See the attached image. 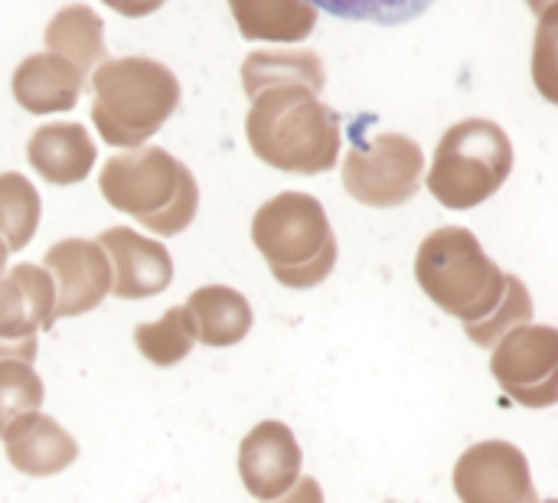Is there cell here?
I'll list each match as a JSON object with an SVG mask.
<instances>
[{"label": "cell", "mask_w": 558, "mask_h": 503, "mask_svg": "<svg viewBox=\"0 0 558 503\" xmlns=\"http://www.w3.org/2000/svg\"><path fill=\"white\" fill-rule=\"evenodd\" d=\"M301 445L284 422H258L239 445V478L258 503L281 501L301 481Z\"/></svg>", "instance_id": "11"}, {"label": "cell", "mask_w": 558, "mask_h": 503, "mask_svg": "<svg viewBox=\"0 0 558 503\" xmlns=\"http://www.w3.org/2000/svg\"><path fill=\"white\" fill-rule=\"evenodd\" d=\"M43 200L23 173H0V239L7 252H20L39 229Z\"/></svg>", "instance_id": "22"}, {"label": "cell", "mask_w": 558, "mask_h": 503, "mask_svg": "<svg viewBox=\"0 0 558 503\" xmlns=\"http://www.w3.org/2000/svg\"><path fill=\"white\" fill-rule=\"evenodd\" d=\"M46 49L49 56L65 59L72 69H78L82 75L92 65L108 62V49H105V26L101 16L85 7V3H72L62 7L49 26H46Z\"/></svg>", "instance_id": "19"}, {"label": "cell", "mask_w": 558, "mask_h": 503, "mask_svg": "<svg viewBox=\"0 0 558 503\" xmlns=\"http://www.w3.org/2000/svg\"><path fill=\"white\" fill-rule=\"evenodd\" d=\"M255 157L284 173H327L340 160V115L307 88H271L258 95L245 118Z\"/></svg>", "instance_id": "2"}, {"label": "cell", "mask_w": 558, "mask_h": 503, "mask_svg": "<svg viewBox=\"0 0 558 503\" xmlns=\"http://www.w3.org/2000/svg\"><path fill=\"white\" fill-rule=\"evenodd\" d=\"M98 187L108 206L134 216L157 236H180L199 209V187L190 167L154 144L111 157Z\"/></svg>", "instance_id": "3"}, {"label": "cell", "mask_w": 558, "mask_h": 503, "mask_svg": "<svg viewBox=\"0 0 558 503\" xmlns=\"http://www.w3.org/2000/svg\"><path fill=\"white\" fill-rule=\"evenodd\" d=\"M98 249L111 268V295L121 301L157 298L173 282V259L157 239L137 236L128 226H111L98 236Z\"/></svg>", "instance_id": "12"}, {"label": "cell", "mask_w": 558, "mask_h": 503, "mask_svg": "<svg viewBox=\"0 0 558 503\" xmlns=\"http://www.w3.org/2000/svg\"><path fill=\"white\" fill-rule=\"evenodd\" d=\"M490 370L504 393L526 409L558 403V331L526 324L510 331L490 357Z\"/></svg>", "instance_id": "8"}, {"label": "cell", "mask_w": 558, "mask_h": 503, "mask_svg": "<svg viewBox=\"0 0 558 503\" xmlns=\"http://www.w3.org/2000/svg\"><path fill=\"white\" fill-rule=\"evenodd\" d=\"M425 183V154L422 147L399 131H383L369 141H360L343 157V187L347 193L373 209H392L409 203Z\"/></svg>", "instance_id": "7"}, {"label": "cell", "mask_w": 558, "mask_h": 503, "mask_svg": "<svg viewBox=\"0 0 558 503\" xmlns=\"http://www.w3.org/2000/svg\"><path fill=\"white\" fill-rule=\"evenodd\" d=\"M451 481L461 503H539L526 455L500 439L471 445Z\"/></svg>", "instance_id": "9"}, {"label": "cell", "mask_w": 558, "mask_h": 503, "mask_svg": "<svg viewBox=\"0 0 558 503\" xmlns=\"http://www.w3.org/2000/svg\"><path fill=\"white\" fill-rule=\"evenodd\" d=\"M95 141L78 121H56L43 124L33 131L26 144V160L29 167L56 187H72L82 183L95 164Z\"/></svg>", "instance_id": "15"}, {"label": "cell", "mask_w": 558, "mask_h": 503, "mask_svg": "<svg viewBox=\"0 0 558 503\" xmlns=\"http://www.w3.org/2000/svg\"><path fill=\"white\" fill-rule=\"evenodd\" d=\"M43 272L52 278L56 321L95 311L111 295V268L98 242L62 239L43 255Z\"/></svg>", "instance_id": "10"}, {"label": "cell", "mask_w": 558, "mask_h": 503, "mask_svg": "<svg viewBox=\"0 0 558 503\" xmlns=\"http://www.w3.org/2000/svg\"><path fill=\"white\" fill-rule=\"evenodd\" d=\"M56 324L52 278L36 265H13L0 282V344L36 340Z\"/></svg>", "instance_id": "13"}, {"label": "cell", "mask_w": 558, "mask_h": 503, "mask_svg": "<svg viewBox=\"0 0 558 503\" xmlns=\"http://www.w3.org/2000/svg\"><path fill=\"white\" fill-rule=\"evenodd\" d=\"M10 88H13L16 105L29 115L69 111L78 105V95L85 88V75L59 56L36 52L16 65Z\"/></svg>", "instance_id": "16"}, {"label": "cell", "mask_w": 558, "mask_h": 503, "mask_svg": "<svg viewBox=\"0 0 558 503\" xmlns=\"http://www.w3.org/2000/svg\"><path fill=\"white\" fill-rule=\"evenodd\" d=\"M271 503H324V491H320V484L314 478H301L281 501Z\"/></svg>", "instance_id": "24"}, {"label": "cell", "mask_w": 558, "mask_h": 503, "mask_svg": "<svg viewBox=\"0 0 558 503\" xmlns=\"http://www.w3.org/2000/svg\"><path fill=\"white\" fill-rule=\"evenodd\" d=\"M134 344L154 367L167 370V367L183 363L196 344V327H193L190 311L183 304H177L160 321L134 327Z\"/></svg>", "instance_id": "23"}, {"label": "cell", "mask_w": 558, "mask_h": 503, "mask_svg": "<svg viewBox=\"0 0 558 503\" xmlns=\"http://www.w3.org/2000/svg\"><path fill=\"white\" fill-rule=\"evenodd\" d=\"M92 121L111 147H144L180 105L177 75L150 56L108 59L92 75Z\"/></svg>", "instance_id": "4"}, {"label": "cell", "mask_w": 558, "mask_h": 503, "mask_svg": "<svg viewBox=\"0 0 558 503\" xmlns=\"http://www.w3.org/2000/svg\"><path fill=\"white\" fill-rule=\"evenodd\" d=\"M513 170V144L497 121L468 118L445 131L428 170V193L445 209H474L490 200Z\"/></svg>", "instance_id": "6"}, {"label": "cell", "mask_w": 558, "mask_h": 503, "mask_svg": "<svg viewBox=\"0 0 558 503\" xmlns=\"http://www.w3.org/2000/svg\"><path fill=\"white\" fill-rule=\"evenodd\" d=\"M324 82L327 72L314 49H255L242 62V88L252 101L271 88H307L320 95Z\"/></svg>", "instance_id": "17"}, {"label": "cell", "mask_w": 558, "mask_h": 503, "mask_svg": "<svg viewBox=\"0 0 558 503\" xmlns=\"http://www.w3.org/2000/svg\"><path fill=\"white\" fill-rule=\"evenodd\" d=\"M183 308L193 318L196 340L206 347H232L245 340V334L252 331V304L235 288L226 285L196 288Z\"/></svg>", "instance_id": "18"}, {"label": "cell", "mask_w": 558, "mask_h": 503, "mask_svg": "<svg viewBox=\"0 0 558 503\" xmlns=\"http://www.w3.org/2000/svg\"><path fill=\"white\" fill-rule=\"evenodd\" d=\"M7 259H10V252H7V245H3V239H0V282H3V275H7Z\"/></svg>", "instance_id": "25"}, {"label": "cell", "mask_w": 558, "mask_h": 503, "mask_svg": "<svg viewBox=\"0 0 558 503\" xmlns=\"http://www.w3.org/2000/svg\"><path fill=\"white\" fill-rule=\"evenodd\" d=\"M7 462L26 478H52L78 458L75 439L49 416L29 412L3 432Z\"/></svg>", "instance_id": "14"}, {"label": "cell", "mask_w": 558, "mask_h": 503, "mask_svg": "<svg viewBox=\"0 0 558 503\" xmlns=\"http://www.w3.org/2000/svg\"><path fill=\"white\" fill-rule=\"evenodd\" d=\"M252 242L284 288H314L337 265V236L311 193H278L252 219Z\"/></svg>", "instance_id": "5"}, {"label": "cell", "mask_w": 558, "mask_h": 503, "mask_svg": "<svg viewBox=\"0 0 558 503\" xmlns=\"http://www.w3.org/2000/svg\"><path fill=\"white\" fill-rule=\"evenodd\" d=\"M36 340L0 344V439L3 432L43 406V380L33 370Z\"/></svg>", "instance_id": "21"}, {"label": "cell", "mask_w": 558, "mask_h": 503, "mask_svg": "<svg viewBox=\"0 0 558 503\" xmlns=\"http://www.w3.org/2000/svg\"><path fill=\"white\" fill-rule=\"evenodd\" d=\"M229 10L245 39L301 43L317 26V7L298 0H232Z\"/></svg>", "instance_id": "20"}, {"label": "cell", "mask_w": 558, "mask_h": 503, "mask_svg": "<svg viewBox=\"0 0 558 503\" xmlns=\"http://www.w3.org/2000/svg\"><path fill=\"white\" fill-rule=\"evenodd\" d=\"M543 503H553V501H543Z\"/></svg>", "instance_id": "26"}, {"label": "cell", "mask_w": 558, "mask_h": 503, "mask_svg": "<svg viewBox=\"0 0 558 503\" xmlns=\"http://www.w3.org/2000/svg\"><path fill=\"white\" fill-rule=\"evenodd\" d=\"M418 288L451 318L477 347H497L510 331L533 321V298L517 275H507L464 226H441L418 245Z\"/></svg>", "instance_id": "1"}]
</instances>
